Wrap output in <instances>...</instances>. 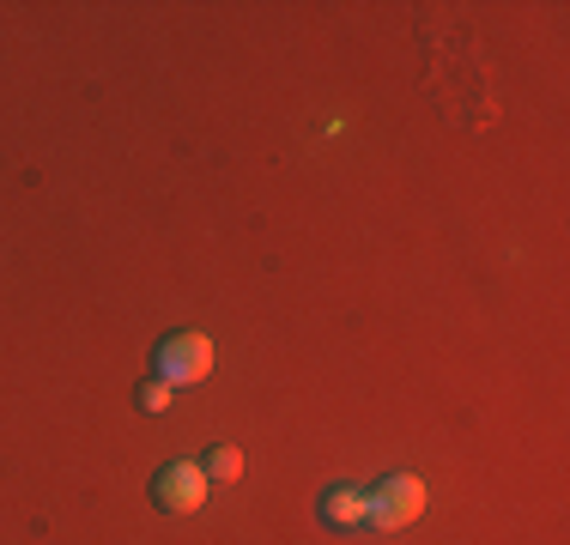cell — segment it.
<instances>
[{
	"mask_svg": "<svg viewBox=\"0 0 570 545\" xmlns=\"http://www.w3.org/2000/svg\"><path fill=\"white\" fill-rule=\"evenodd\" d=\"M364 503H371V515H364V522L383 527V534H395V527H413L419 515H425V479H413V473H395V479H383Z\"/></svg>",
	"mask_w": 570,
	"mask_h": 545,
	"instance_id": "obj_1",
	"label": "cell"
},
{
	"mask_svg": "<svg viewBox=\"0 0 570 545\" xmlns=\"http://www.w3.org/2000/svg\"><path fill=\"white\" fill-rule=\"evenodd\" d=\"M158 376H165L170 388H195V382H207L213 376V339L195 334V327L170 334L165 346H158Z\"/></svg>",
	"mask_w": 570,
	"mask_h": 545,
	"instance_id": "obj_2",
	"label": "cell"
},
{
	"mask_svg": "<svg viewBox=\"0 0 570 545\" xmlns=\"http://www.w3.org/2000/svg\"><path fill=\"white\" fill-rule=\"evenodd\" d=\"M153 503L165 515H195L200 503H207V473H200L195 460H170V467L153 479Z\"/></svg>",
	"mask_w": 570,
	"mask_h": 545,
	"instance_id": "obj_3",
	"label": "cell"
},
{
	"mask_svg": "<svg viewBox=\"0 0 570 545\" xmlns=\"http://www.w3.org/2000/svg\"><path fill=\"white\" fill-rule=\"evenodd\" d=\"M364 515H371V503H364V490H352V485H334L328 497H322V522L328 527H364Z\"/></svg>",
	"mask_w": 570,
	"mask_h": 545,
	"instance_id": "obj_4",
	"label": "cell"
},
{
	"mask_svg": "<svg viewBox=\"0 0 570 545\" xmlns=\"http://www.w3.org/2000/svg\"><path fill=\"white\" fill-rule=\"evenodd\" d=\"M200 473H207V485H230V479H243V455H237L230 443H219V448L207 455V467H200Z\"/></svg>",
	"mask_w": 570,
	"mask_h": 545,
	"instance_id": "obj_5",
	"label": "cell"
},
{
	"mask_svg": "<svg viewBox=\"0 0 570 545\" xmlns=\"http://www.w3.org/2000/svg\"><path fill=\"white\" fill-rule=\"evenodd\" d=\"M170 382L165 376H153V382H140V413H170Z\"/></svg>",
	"mask_w": 570,
	"mask_h": 545,
	"instance_id": "obj_6",
	"label": "cell"
}]
</instances>
